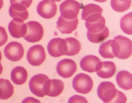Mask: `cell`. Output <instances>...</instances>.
<instances>
[{
	"label": "cell",
	"instance_id": "cell-29",
	"mask_svg": "<svg viewBox=\"0 0 132 103\" xmlns=\"http://www.w3.org/2000/svg\"><path fill=\"white\" fill-rule=\"evenodd\" d=\"M8 39V35L4 28L0 26V47L6 44Z\"/></svg>",
	"mask_w": 132,
	"mask_h": 103
},
{
	"label": "cell",
	"instance_id": "cell-3",
	"mask_svg": "<svg viewBox=\"0 0 132 103\" xmlns=\"http://www.w3.org/2000/svg\"><path fill=\"white\" fill-rule=\"evenodd\" d=\"M27 31L23 38L27 41L31 43L40 40L44 35V29L42 25L37 22L31 21L26 24Z\"/></svg>",
	"mask_w": 132,
	"mask_h": 103
},
{
	"label": "cell",
	"instance_id": "cell-26",
	"mask_svg": "<svg viewBox=\"0 0 132 103\" xmlns=\"http://www.w3.org/2000/svg\"><path fill=\"white\" fill-rule=\"evenodd\" d=\"M109 29L106 27L105 30L100 33L95 34H87V37L90 42L97 44L103 41L109 37Z\"/></svg>",
	"mask_w": 132,
	"mask_h": 103
},
{
	"label": "cell",
	"instance_id": "cell-24",
	"mask_svg": "<svg viewBox=\"0 0 132 103\" xmlns=\"http://www.w3.org/2000/svg\"><path fill=\"white\" fill-rule=\"evenodd\" d=\"M120 27L121 30L125 34L131 35L132 34V13L124 15L121 18Z\"/></svg>",
	"mask_w": 132,
	"mask_h": 103
},
{
	"label": "cell",
	"instance_id": "cell-18",
	"mask_svg": "<svg viewBox=\"0 0 132 103\" xmlns=\"http://www.w3.org/2000/svg\"><path fill=\"white\" fill-rule=\"evenodd\" d=\"M100 61V59L95 55H86L81 60L80 67L83 70L92 73L95 71L96 68Z\"/></svg>",
	"mask_w": 132,
	"mask_h": 103
},
{
	"label": "cell",
	"instance_id": "cell-4",
	"mask_svg": "<svg viewBox=\"0 0 132 103\" xmlns=\"http://www.w3.org/2000/svg\"><path fill=\"white\" fill-rule=\"evenodd\" d=\"M81 5L78 2L73 0H68L60 4L61 16L65 19L72 20L78 17Z\"/></svg>",
	"mask_w": 132,
	"mask_h": 103
},
{
	"label": "cell",
	"instance_id": "cell-14",
	"mask_svg": "<svg viewBox=\"0 0 132 103\" xmlns=\"http://www.w3.org/2000/svg\"><path fill=\"white\" fill-rule=\"evenodd\" d=\"M64 84L59 79H48L44 85L45 95L51 97H56L59 95L64 90Z\"/></svg>",
	"mask_w": 132,
	"mask_h": 103
},
{
	"label": "cell",
	"instance_id": "cell-12",
	"mask_svg": "<svg viewBox=\"0 0 132 103\" xmlns=\"http://www.w3.org/2000/svg\"><path fill=\"white\" fill-rule=\"evenodd\" d=\"M47 48L50 55L54 57H58L66 54V42L65 39L60 38L51 40Z\"/></svg>",
	"mask_w": 132,
	"mask_h": 103
},
{
	"label": "cell",
	"instance_id": "cell-32",
	"mask_svg": "<svg viewBox=\"0 0 132 103\" xmlns=\"http://www.w3.org/2000/svg\"><path fill=\"white\" fill-rule=\"evenodd\" d=\"M1 59H2V54H1V52L0 51V68L3 67L2 65H1Z\"/></svg>",
	"mask_w": 132,
	"mask_h": 103
},
{
	"label": "cell",
	"instance_id": "cell-1",
	"mask_svg": "<svg viewBox=\"0 0 132 103\" xmlns=\"http://www.w3.org/2000/svg\"><path fill=\"white\" fill-rule=\"evenodd\" d=\"M32 1H10L9 14L13 18H20L23 20H27L29 14L27 10L32 3Z\"/></svg>",
	"mask_w": 132,
	"mask_h": 103
},
{
	"label": "cell",
	"instance_id": "cell-2",
	"mask_svg": "<svg viewBox=\"0 0 132 103\" xmlns=\"http://www.w3.org/2000/svg\"><path fill=\"white\" fill-rule=\"evenodd\" d=\"M72 87L78 93L86 94L92 90L93 87V81L92 78L88 75L80 73L73 78Z\"/></svg>",
	"mask_w": 132,
	"mask_h": 103
},
{
	"label": "cell",
	"instance_id": "cell-31",
	"mask_svg": "<svg viewBox=\"0 0 132 103\" xmlns=\"http://www.w3.org/2000/svg\"><path fill=\"white\" fill-rule=\"evenodd\" d=\"M3 0H0V10L1 9L3 5Z\"/></svg>",
	"mask_w": 132,
	"mask_h": 103
},
{
	"label": "cell",
	"instance_id": "cell-16",
	"mask_svg": "<svg viewBox=\"0 0 132 103\" xmlns=\"http://www.w3.org/2000/svg\"><path fill=\"white\" fill-rule=\"evenodd\" d=\"M22 19L14 18L8 25V30L13 37L19 38L23 37L26 34L27 26Z\"/></svg>",
	"mask_w": 132,
	"mask_h": 103
},
{
	"label": "cell",
	"instance_id": "cell-30",
	"mask_svg": "<svg viewBox=\"0 0 132 103\" xmlns=\"http://www.w3.org/2000/svg\"><path fill=\"white\" fill-rule=\"evenodd\" d=\"M22 103H41L40 101L33 97H28L24 99Z\"/></svg>",
	"mask_w": 132,
	"mask_h": 103
},
{
	"label": "cell",
	"instance_id": "cell-25",
	"mask_svg": "<svg viewBox=\"0 0 132 103\" xmlns=\"http://www.w3.org/2000/svg\"><path fill=\"white\" fill-rule=\"evenodd\" d=\"M112 8L115 11L122 12L128 10L131 5V1L112 0L110 2Z\"/></svg>",
	"mask_w": 132,
	"mask_h": 103
},
{
	"label": "cell",
	"instance_id": "cell-20",
	"mask_svg": "<svg viewBox=\"0 0 132 103\" xmlns=\"http://www.w3.org/2000/svg\"><path fill=\"white\" fill-rule=\"evenodd\" d=\"M28 77L27 70L21 66L14 67L11 72V80L15 84L21 85L24 84Z\"/></svg>",
	"mask_w": 132,
	"mask_h": 103
},
{
	"label": "cell",
	"instance_id": "cell-19",
	"mask_svg": "<svg viewBox=\"0 0 132 103\" xmlns=\"http://www.w3.org/2000/svg\"><path fill=\"white\" fill-rule=\"evenodd\" d=\"M116 80L118 86L124 90L132 88V75L129 71L122 70L117 75Z\"/></svg>",
	"mask_w": 132,
	"mask_h": 103
},
{
	"label": "cell",
	"instance_id": "cell-21",
	"mask_svg": "<svg viewBox=\"0 0 132 103\" xmlns=\"http://www.w3.org/2000/svg\"><path fill=\"white\" fill-rule=\"evenodd\" d=\"M66 42V52L65 55L72 56L78 54L81 48L80 42L73 37L64 39Z\"/></svg>",
	"mask_w": 132,
	"mask_h": 103
},
{
	"label": "cell",
	"instance_id": "cell-15",
	"mask_svg": "<svg viewBox=\"0 0 132 103\" xmlns=\"http://www.w3.org/2000/svg\"><path fill=\"white\" fill-rule=\"evenodd\" d=\"M116 65L112 61H100L96 68V74L102 78L112 77L116 71Z\"/></svg>",
	"mask_w": 132,
	"mask_h": 103
},
{
	"label": "cell",
	"instance_id": "cell-23",
	"mask_svg": "<svg viewBox=\"0 0 132 103\" xmlns=\"http://www.w3.org/2000/svg\"><path fill=\"white\" fill-rule=\"evenodd\" d=\"M102 8L97 5L90 4L83 7L81 14V19L85 20L88 17L96 14H102Z\"/></svg>",
	"mask_w": 132,
	"mask_h": 103
},
{
	"label": "cell",
	"instance_id": "cell-28",
	"mask_svg": "<svg viewBox=\"0 0 132 103\" xmlns=\"http://www.w3.org/2000/svg\"><path fill=\"white\" fill-rule=\"evenodd\" d=\"M68 103H88L87 99L81 95H73L69 99Z\"/></svg>",
	"mask_w": 132,
	"mask_h": 103
},
{
	"label": "cell",
	"instance_id": "cell-27",
	"mask_svg": "<svg viewBox=\"0 0 132 103\" xmlns=\"http://www.w3.org/2000/svg\"><path fill=\"white\" fill-rule=\"evenodd\" d=\"M126 101L127 97L125 95L118 90L115 97L109 102L105 103H126Z\"/></svg>",
	"mask_w": 132,
	"mask_h": 103
},
{
	"label": "cell",
	"instance_id": "cell-5",
	"mask_svg": "<svg viewBox=\"0 0 132 103\" xmlns=\"http://www.w3.org/2000/svg\"><path fill=\"white\" fill-rule=\"evenodd\" d=\"M117 90L112 82L109 81H103L101 82L98 86L97 95L104 103H108L115 97Z\"/></svg>",
	"mask_w": 132,
	"mask_h": 103
},
{
	"label": "cell",
	"instance_id": "cell-11",
	"mask_svg": "<svg viewBox=\"0 0 132 103\" xmlns=\"http://www.w3.org/2000/svg\"><path fill=\"white\" fill-rule=\"evenodd\" d=\"M37 10L41 17L45 19H50L57 13V5L54 1H42L38 5Z\"/></svg>",
	"mask_w": 132,
	"mask_h": 103
},
{
	"label": "cell",
	"instance_id": "cell-10",
	"mask_svg": "<svg viewBox=\"0 0 132 103\" xmlns=\"http://www.w3.org/2000/svg\"><path fill=\"white\" fill-rule=\"evenodd\" d=\"M119 52V45L115 40H110L103 43L99 49L100 54L104 58L117 57Z\"/></svg>",
	"mask_w": 132,
	"mask_h": 103
},
{
	"label": "cell",
	"instance_id": "cell-8",
	"mask_svg": "<svg viewBox=\"0 0 132 103\" xmlns=\"http://www.w3.org/2000/svg\"><path fill=\"white\" fill-rule=\"evenodd\" d=\"M49 78L44 74H38L33 76L29 83L31 92L36 96L42 97L45 96L43 91L44 85Z\"/></svg>",
	"mask_w": 132,
	"mask_h": 103
},
{
	"label": "cell",
	"instance_id": "cell-17",
	"mask_svg": "<svg viewBox=\"0 0 132 103\" xmlns=\"http://www.w3.org/2000/svg\"><path fill=\"white\" fill-rule=\"evenodd\" d=\"M78 22V18L72 20H69L61 16L57 21L56 28L62 34H71L77 28Z\"/></svg>",
	"mask_w": 132,
	"mask_h": 103
},
{
	"label": "cell",
	"instance_id": "cell-22",
	"mask_svg": "<svg viewBox=\"0 0 132 103\" xmlns=\"http://www.w3.org/2000/svg\"><path fill=\"white\" fill-rule=\"evenodd\" d=\"M14 87L9 80L0 79V99L7 100L13 95Z\"/></svg>",
	"mask_w": 132,
	"mask_h": 103
},
{
	"label": "cell",
	"instance_id": "cell-7",
	"mask_svg": "<svg viewBox=\"0 0 132 103\" xmlns=\"http://www.w3.org/2000/svg\"><path fill=\"white\" fill-rule=\"evenodd\" d=\"M4 52V55L8 60L16 61L23 57L24 49L20 43L17 42H11L6 46Z\"/></svg>",
	"mask_w": 132,
	"mask_h": 103
},
{
	"label": "cell",
	"instance_id": "cell-13",
	"mask_svg": "<svg viewBox=\"0 0 132 103\" xmlns=\"http://www.w3.org/2000/svg\"><path fill=\"white\" fill-rule=\"evenodd\" d=\"M113 40H116L119 45V54L117 58L119 59L125 60L129 57L132 53L131 40L128 38L122 35H118L114 37Z\"/></svg>",
	"mask_w": 132,
	"mask_h": 103
},
{
	"label": "cell",
	"instance_id": "cell-6",
	"mask_svg": "<svg viewBox=\"0 0 132 103\" xmlns=\"http://www.w3.org/2000/svg\"><path fill=\"white\" fill-rule=\"evenodd\" d=\"M27 58L28 63L32 66L40 65L46 58L44 47L40 45L32 46L28 51Z\"/></svg>",
	"mask_w": 132,
	"mask_h": 103
},
{
	"label": "cell",
	"instance_id": "cell-9",
	"mask_svg": "<svg viewBox=\"0 0 132 103\" xmlns=\"http://www.w3.org/2000/svg\"><path fill=\"white\" fill-rule=\"evenodd\" d=\"M77 66L73 60L65 58L58 63L56 70L59 75L64 78H68L71 77L76 72Z\"/></svg>",
	"mask_w": 132,
	"mask_h": 103
}]
</instances>
